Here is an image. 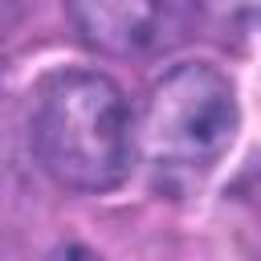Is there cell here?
I'll return each mask as SVG.
<instances>
[{
	"mask_svg": "<svg viewBox=\"0 0 261 261\" xmlns=\"http://www.w3.org/2000/svg\"><path fill=\"white\" fill-rule=\"evenodd\" d=\"M29 139L53 184L102 196L126 179L139 122L118 82L98 69H65L37 86Z\"/></svg>",
	"mask_w": 261,
	"mask_h": 261,
	"instance_id": "obj_1",
	"label": "cell"
},
{
	"mask_svg": "<svg viewBox=\"0 0 261 261\" xmlns=\"http://www.w3.org/2000/svg\"><path fill=\"white\" fill-rule=\"evenodd\" d=\"M241 130V102L224 69L212 61L171 65L143 102L139 143L151 163L204 171L220 163Z\"/></svg>",
	"mask_w": 261,
	"mask_h": 261,
	"instance_id": "obj_2",
	"label": "cell"
},
{
	"mask_svg": "<svg viewBox=\"0 0 261 261\" xmlns=\"http://www.w3.org/2000/svg\"><path fill=\"white\" fill-rule=\"evenodd\" d=\"M69 24L102 57H147L184 37L196 0H65Z\"/></svg>",
	"mask_w": 261,
	"mask_h": 261,
	"instance_id": "obj_3",
	"label": "cell"
},
{
	"mask_svg": "<svg viewBox=\"0 0 261 261\" xmlns=\"http://www.w3.org/2000/svg\"><path fill=\"white\" fill-rule=\"evenodd\" d=\"M49 261H102V257L90 253V249H82V245H61V249L49 253Z\"/></svg>",
	"mask_w": 261,
	"mask_h": 261,
	"instance_id": "obj_4",
	"label": "cell"
}]
</instances>
